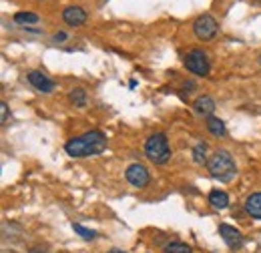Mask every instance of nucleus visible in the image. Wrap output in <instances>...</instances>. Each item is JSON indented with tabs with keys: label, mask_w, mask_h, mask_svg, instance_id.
Masks as SVG:
<instances>
[{
	"label": "nucleus",
	"mask_w": 261,
	"mask_h": 253,
	"mask_svg": "<svg viewBox=\"0 0 261 253\" xmlns=\"http://www.w3.org/2000/svg\"><path fill=\"white\" fill-rule=\"evenodd\" d=\"M107 149V137L100 131H89L81 137L68 139L65 143V151L74 159H85L91 155H98Z\"/></svg>",
	"instance_id": "nucleus-1"
},
{
	"label": "nucleus",
	"mask_w": 261,
	"mask_h": 253,
	"mask_svg": "<svg viewBox=\"0 0 261 253\" xmlns=\"http://www.w3.org/2000/svg\"><path fill=\"white\" fill-rule=\"evenodd\" d=\"M207 169L211 173L213 179H219L221 183H229L235 179L237 175V165L231 157V153L225 149H219L215 151L211 157L207 159Z\"/></svg>",
	"instance_id": "nucleus-2"
},
{
	"label": "nucleus",
	"mask_w": 261,
	"mask_h": 253,
	"mask_svg": "<svg viewBox=\"0 0 261 253\" xmlns=\"http://www.w3.org/2000/svg\"><path fill=\"white\" fill-rule=\"evenodd\" d=\"M145 155L155 165H165L171 159V147L165 133H155L145 141Z\"/></svg>",
	"instance_id": "nucleus-3"
},
{
	"label": "nucleus",
	"mask_w": 261,
	"mask_h": 253,
	"mask_svg": "<svg viewBox=\"0 0 261 253\" xmlns=\"http://www.w3.org/2000/svg\"><path fill=\"white\" fill-rule=\"evenodd\" d=\"M217 29H219L217 20L211 14H201L193 22V32H195V36L199 40H211L217 34Z\"/></svg>",
	"instance_id": "nucleus-4"
},
{
	"label": "nucleus",
	"mask_w": 261,
	"mask_h": 253,
	"mask_svg": "<svg viewBox=\"0 0 261 253\" xmlns=\"http://www.w3.org/2000/svg\"><path fill=\"white\" fill-rule=\"evenodd\" d=\"M185 66H187V70H191L197 77H207L209 70H211L209 61H207V55H205L203 50H199V48L191 50V53L185 57Z\"/></svg>",
	"instance_id": "nucleus-5"
},
{
	"label": "nucleus",
	"mask_w": 261,
	"mask_h": 253,
	"mask_svg": "<svg viewBox=\"0 0 261 253\" xmlns=\"http://www.w3.org/2000/svg\"><path fill=\"white\" fill-rule=\"evenodd\" d=\"M125 179L129 181L133 187L143 189V187H147V185H149L151 175H149V171H147V167H145V165H141V163H133V165L127 167V171H125Z\"/></svg>",
	"instance_id": "nucleus-6"
},
{
	"label": "nucleus",
	"mask_w": 261,
	"mask_h": 253,
	"mask_svg": "<svg viewBox=\"0 0 261 253\" xmlns=\"http://www.w3.org/2000/svg\"><path fill=\"white\" fill-rule=\"evenodd\" d=\"M219 233H221V237H223V241H225V245H227L229 249H241V245H243V235H241V231L239 229H235V227H231L227 223H221L219 225Z\"/></svg>",
	"instance_id": "nucleus-7"
},
{
	"label": "nucleus",
	"mask_w": 261,
	"mask_h": 253,
	"mask_svg": "<svg viewBox=\"0 0 261 253\" xmlns=\"http://www.w3.org/2000/svg\"><path fill=\"white\" fill-rule=\"evenodd\" d=\"M63 20L68 27H81L87 22V10L81 6H66L63 10Z\"/></svg>",
	"instance_id": "nucleus-8"
},
{
	"label": "nucleus",
	"mask_w": 261,
	"mask_h": 253,
	"mask_svg": "<svg viewBox=\"0 0 261 253\" xmlns=\"http://www.w3.org/2000/svg\"><path fill=\"white\" fill-rule=\"evenodd\" d=\"M29 83L33 85L36 91H40V93H50V91H55V81H50L44 72H40V70H31L29 72Z\"/></svg>",
	"instance_id": "nucleus-9"
},
{
	"label": "nucleus",
	"mask_w": 261,
	"mask_h": 253,
	"mask_svg": "<svg viewBox=\"0 0 261 253\" xmlns=\"http://www.w3.org/2000/svg\"><path fill=\"white\" fill-rule=\"evenodd\" d=\"M193 109H195L197 115H201V117H207V119H209V117L213 115V111H215V100L207 95L197 96L195 103H193Z\"/></svg>",
	"instance_id": "nucleus-10"
},
{
	"label": "nucleus",
	"mask_w": 261,
	"mask_h": 253,
	"mask_svg": "<svg viewBox=\"0 0 261 253\" xmlns=\"http://www.w3.org/2000/svg\"><path fill=\"white\" fill-rule=\"evenodd\" d=\"M245 211L255 217V219H261V193H253L245 199Z\"/></svg>",
	"instance_id": "nucleus-11"
},
{
	"label": "nucleus",
	"mask_w": 261,
	"mask_h": 253,
	"mask_svg": "<svg viewBox=\"0 0 261 253\" xmlns=\"http://www.w3.org/2000/svg\"><path fill=\"white\" fill-rule=\"evenodd\" d=\"M209 205H213L215 209H227L229 207V195L225 191L213 189L209 193Z\"/></svg>",
	"instance_id": "nucleus-12"
},
{
	"label": "nucleus",
	"mask_w": 261,
	"mask_h": 253,
	"mask_svg": "<svg viewBox=\"0 0 261 253\" xmlns=\"http://www.w3.org/2000/svg\"><path fill=\"white\" fill-rule=\"evenodd\" d=\"M207 129H209V133L215 135V137H225V133H227L225 123H223L221 119H217V117H209V119H207Z\"/></svg>",
	"instance_id": "nucleus-13"
},
{
	"label": "nucleus",
	"mask_w": 261,
	"mask_h": 253,
	"mask_svg": "<svg viewBox=\"0 0 261 253\" xmlns=\"http://www.w3.org/2000/svg\"><path fill=\"white\" fill-rule=\"evenodd\" d=\"M14 22L16 24H34V22H38V14H34V12H16L14 14Z\"/></svg>",
	"instance_id": "nucleus-14"
},
{
	"label": "nucleus",
	"mask_w": 261,
	"mask_h": 253,
	"mask_svg": "<svg viewBox=\"0 0 261 253\" xmlns=\"http://www.w3.org/2000/svg\"><path fill=\"white\" fill-rule=\"evenodd\" d=\"M72 229L85 239V241H93L95 237H97V231H93V229H87L85 225H81V223H72Z\"/></svg>",
	"instance_id": "nucleus-15"
},
{
	"label": "nucleus",
	"mask_w": 261,
	"mask_h": 253,
	"mask_svg": "<svg viewBox=\"0 0 261 253\" xmlns=\"http://www.w3.org/2000/svg\"><path fill=\"white\" fill-rule=\"evenodd\" d=\"M70 103H74L76 107H85L87 105V91L85 89H72L70 91Z\"/></svg>",
	"instance_id": "nucleus-16"
},
{
	"label": "nucleus",
	"mask_w": 261,
	"mask_h": 253,
	"mask_svg": "<svg viewBox=\"0 0 261 253\" xmlns=\"http://www.w3.org/2000/svg\"><path fill=\"white\" fill-rule=\"evenodd\" d=\"M165 253H191V247L187 243H181V241H173L165 247Z\"/></svg>",
	"instance_id": "nucleus-17"
},
{
	"label": "nucleus",
	"mask_w": 261,
	"mask_h": 253,
	"mask_svg": "<svg viewBox=\"0 0 261 253\" xmlns=\"http://www.w3.org/2000/svg\"><path fill=\"white\" fill-rule=\"evenodd\" d=\"M207 145L205 143H199L195 145V149H193V159H195V163H205L207 161Z\"/></svg>",
	"instance_id": "nucleus-18"
},
{
	"label": "nucleus",
	"mask_w": 261,
	"mask_h": 253,
	"mask_svg": "<svg viewBox=\"0 0 261 253\" xmlns=\"http://www.w3.org/2000/svg\"><path fill=\"white\" fill-rule=\"evenodd\" d=\"M0 115H2V117H0V123L4 125V123H6V119H8V105H6L4 100L0 103Z\"/></svg>",
	"instance_id": "nucleus-19"
},
{
	"label": "nucleus",
	"mask_w": 261,
	"mask_h": 253,
	"mask_svg": "<svg viewBox=\"0 0 261 253\" xmlns=\"http://www.w3.org/2000/svg\"><path fill=\"white\" fill-rule=\"evenodd\" d=\"M55 40H57V42L66 40V32H57V34H55Z\"/></svg>",
	"instance_id": "nucleus-20"
},
{
	"label": "nucleus",
	"mask_w": 261,
	"mask_h": 253,
	"mask_svg": "<svg viewBox=\"0 0 261 253\" xmlns=\"http://www.w3.org/2000/svg\"><path fill=\"white\" fill-rule=\"evenodd\" d=\"M107 253H125L123 249H111V251H107Z\"/></svg>",
	"instance_id": "nucleus-21"
}]
</instances>
